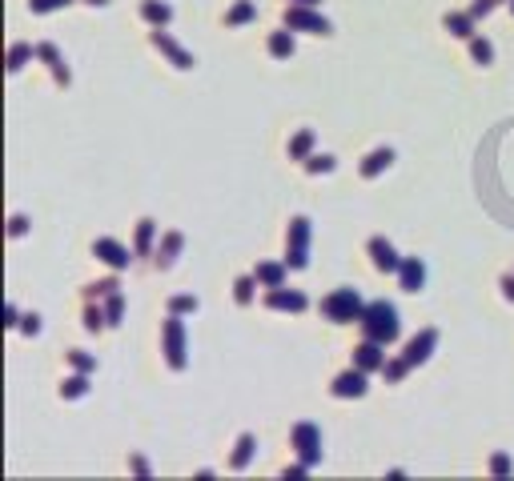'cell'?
<instances>
[{
  "instance_id": "1",
  "label": "cell",
  "mask_w": 514,
  "mask_h": 481,
  "mask_svg": "<svg viewBox=\"0 0 514 481\" xmlns=\"http://www.w3.org/2000/svg\"><path fill=\"white\" fill-rule=\"evenodd\" d=\"M362 337L370 341H382V345H394L402 333V321H398V309L390 305V301H366V313H362Z\"/></svg>"
},
{
  "instance_id": "2",
  "label": "cell",
  "mask_w": 514,
  "mask_h": 481,
  "mask_svg": "<svg viewBox=\"0 0 514 481\" xmlns=\"http://www.w3.org/2000/svg\"><path fill=\"white\" fill-rule=\"evenodd\" d=\"M322 317L329 321V325H354V321H362L366 313V301L358 289H334V293L322 297Z\"/></svg>"
},
{
  "instance_id": "3",
  "label": "cell",
  "mask_w": 514,
  "mask_h": 481,
  "mask_svg": "<svg viewBox=\"0 0 514 481\" xmlns=\"http://www.w3.org/2000/svg\"><path fill=\"white\" fill-rule=\"evenodd\" d=\"M161 357H165V365H169L173 373H181L189 365L185 325H181V317H177V313H169V317L161 321Z\"/></svg>"
},
{
  "instance_id": "4",
  "label": "cell",
  "mask_w": 514,
  "mask_h": 481,
  "mask_svg": "<svg viewBox=\"0 0 514 481\" xmlns=\"http://www.w3.org/2000/svg\"><path fill=\"white\" fill-rule=\"evenodd\" d=\"M310 237H314V225H310L305 213L289 217V229H286V265L293 273L310 265Z\"/></svg>"
},
{
  "instance_id": "5",
  "label": "cell",
  "mask_w": 514,
  "mask_h": 481,
  "mask_svg": "<svg viewBox=\"0 0 514 481\" xmlns=\"http://www.w3.org/2000/svg\"><path fill=\"white\" fill-rule=\"evenodd\" d=\"M281 25L293 28V32H310V37H329V32H334V25H329L317 8H310V4H286Z\"/></svg>"
},
{
  "instance_id": "6",
  "label": "cell",
  "mask_w": 514,
  "mask_h": 481,
  "mask_svg": "<svg viewBox=\"0 0 514 481\" xmlns=\"http://www.w3.org/2000/svg\"><path fill=\"white\" fill-rule=\"evenodd\" d=\"M289 449L298 453V461L317 465V461H322V429H317L314 421H298V425L289 429Z\"/></svg>"
},
{
  "instance_id": "7",
  "label": "cell",
  "mask_w": 514,
  "mask_h": 481,
  "mask_svg": "<svg viewBox=\"0 0 514 481\" xmlns=\"http://www.w3.org/2000/svg\"><path fill=\"white\" fill-rule=\"evenodd\" d=\"M149 44L161 52L169 64H173L177 73H189V69H197V57H193L189 49H181V44H177L169 32H165V28H153V32H149Z\"/></svg>"
},
{
  "instance_id": "8",
  "label": "cell",
  "mask_w": 514,
  "mask_h": 481,
  "mask_svg": "<svg viewBox=\"0 0 514 481\" xmlns=\"http://www.w3.org/2000/svg\"><path fill=\"white\" fill-rule=\"evenodd\" d=\"M370 373L358 369V365H350V369H341L334 381H329V397H338V401H358V397H366V389H370V381H366Z\"/></svg>"
},
{
  "instance_id": "9",
  "label": "cell",
  "mask_w": 514,
  "mask_h": 481,
  "mask_svg": "<svg viewBox=\"0 0 514 481\" xmlns=\"http://www.w3.org/2000/svg\"><path fill=\"white\" fill-rule=\"evenodd\" d=\"M93 257H97L105 269L121 273V269H129V261L137 257V253L129 245H121V241H113V237H97V241H93Z\"/></svg>"
},
{
  "instance_id": "10",
  "label": "cell",
  "mask_w": 514,
  "mask_h": 481,
  "mask_svg": "<svg viewBox=\"0 0 514 481\" xmlns=\"http://www.w3.org/2000/svg\"><path fill=\"white\" fill-rule=\"evenodd\" d=\"M262 305L274 309V313H305V309H310V297L301 293V289H286V285H277V289H265Z\"/></svg>"
},
{
  "instance_id": "11",
  "label": "cell",
  "mask_w": 514,
  "mask_h": 481,
  "mask_svg": "<svg viewBox=\"0 0 514 481\" xmlns=\"http://www.w3.org/2000/svg\"><path fill=\"white\" fill-rule=\"evenodd\" d=\"M434 349H438V329H434V325H426V329H418V333L406 341L402 357H406L418 369V365H426V361L434 357Z\"/></svg>"
},
{
  "instance_id": "12",
  "label": "cell",
  "mask_w": 514,
  "mask_h": 481,
  "mask_svg": "<svg viewBox=\"0 0 514 481\" xmlns=\"http://www.w3.org/2000/svg\"><path fill=\"white\" fill-rule=\"evenodd\" d=\"M366 253H370V265H374L378 273H398L402 269L398 249H394V241H386V237H370V241H366Z\"/></svg>"
},
{
  "instance_id": "13",
  "label": "cell",
  "mask_w": 514,
  "mask_h": 481,
  "mask_svg": "<svg viewBox=\"0 0 514 481\" xmlns=\"http://www.w3.org/2000/svg\"><path fill=\"white\" fill-rule=\"evenodd\" d=\"M181 249H185V233L181 229H169V233H161V241H157V249H153V265L157 269H173L177 257H181Z\"/></svg>"
},
{
  "instance_id": "14",
  "label": "cell",
  "mask_w": 514,
  "mask_h": 481,
  "mask_svg": "<svg viewBox=\"0 0 514 481\" xmlns=\"http://www.w3.org/2000/svg\"><path fill=\"white\" fill-rule=\"evenodd\" d=\"M37 61H45V69H49V76H52V85L57 88H69L73 85V73H69V64H64V57H61V49L57 44H37Z\"/></svg>"
},
{
  "instance_id": "15",
  "label": "cell",
  "mask_w": 514,
  "mask_h": 481,
  "mask_svg": "<svg viewBox=\"0 0 514 481\" xmlns=\"http://www.w3.org/2000/svg\"><path fill=\"white\" fill-rule=\"evenodd\" d=\"M386 345L382 341H370V337H362L358 345H354V365L366 373H382V365H386Z\"/></svg>"
},
{
  "instance_id": "16",
  "label": "cell",
  "mask_w": 514,
  "mask_h": 481,
  "mask_svg": "<svg viewBox=\"0 0 514 481\" xmlns=\"http://www.w3.org/2000/svg\"><path fill=\"white\" fill-rule=\"evenodd\" d=\"M390 165H394V148H390V145H378V148H370V153L362 157V165H358V177H362V181H374V177L386 173Z\"/></svg>"
},
{
  "instance_id": "17",
  "label": "cell",
  "mask_w": 514,
  "mask_h": 481,
  "mask_svg": "<svg viewBox=\"0 0 514 481\" xmlns=\"http://www.w3.org/2000/svg\"><path fill=\"white\" fill-rule=\"evenodd\" d=\"M289 265H286V257L281 261H257V269H253V277H257V285L262 289H277V285H286L289 281Z\"/></svg>"
},
{
  "instance_id": "18",
  "label": "cell",
  "mask_w": 514,
  "mask_h": 481,
  "mask_svg": "<svg viewBox=\"0 0 514 481\" xmlns=\"http://www.w3.org/2000/svg\"><path fill=\"white\" fill-rule=\"evenodd\" d=\"M398 285H402V293H422V285H426V265L418 257H402Z\"/></svg>"
},
{
  "instance_id": "19",
  "label": "cell",
  "mask_w": 514,
  "mask_h": 481,
  "mask_svg": "<svg viewBox=\"0 0 514 481\" xmlns=\"http://www.w3.org/2000/svg\"><path fill=\"white\" fill-rule=\"evenodd\" d=\"M157 233H161V225L153 221V217H141L137 233H133V253H137V257H153V249H157Z\"/></svg>"
},
{
  "instance_id": "20",
  "label": "cell",
  "mask_w": 514,
  "mask_h": 481,
  "mask_svg": "<svg viewBox=\"0 0 514 481\" xmlns=\"http://www.w3.org/2000/svg\"><path fill=\"white\" fill-rule=\"evenodd\" d=\"M293 49H298V44H293V28H274V32H269V37H265V52H269V57H274V61H289V57H293Z\"/></svg>"
},
{
  "instance_id": "21",
  "label": "cell",
  "mask_w": 514,
  "mask_h": 481,
  "mask_svg": "<svg viewBox=\"0 0 514 481\" xmlns=\"http://www.w3.org/2000/svg\"><path fill=\"white\" fill-rule=\"evenodd\" d=\"M253 453H257V433H241L238 441H233V453H229V469H233V473L250 469Z\"/></svg>"
},
{
  "instance_id": "22",
  "label": "cell",
  "mask_w": 514,
  "mask_h": 481,
  "mask_svg": "<svg viewBox=\"0 0 514 481\" xmlns=\"http://www.w3.org/2000/svg\"><path fill=\"white\" fill-rule=\"evenodd\" d=\"M141 20L149 28H165L173 20V4L169 0H141Z\"/></svg>"
},
{
  "instance_id": "23",
  "label": "cell",
  "mask_w": 514,
  "mask_h": 481,
  "mask_svg": "<svg viewBox=\"0 0 514 481\" xmlns=\"http://www.w3.org/2000/svg\"><path fill=\"white\" fill-rule=\"evenodd\" d=\"M88 389H93V373H64V381L57 393L64 397V401H81V397H88Z\"/></svg>"
},
{
  "instance_id": "24",
  "label": "cell",
  "mask_w": 514,
  "mask_h": 481,
  "mask_svg": "<svg viewBox=\"0 0 514 481\" xmlns=\"http://www.w3.org/2000/svg\"><path fill=\"white\" fill-rule=\"evenodd\" d=\"M314 145H317L314 129H298V133L289 136V160H298V165H305V160L314 157Z\"/></svg>"
},
{
  "instance_id": "25",
  "label": "cell",
  "mask_w": 514,
  "mask_h": 481,
  "mask_svg": "<svg viewBox=\"0 0 514 481\" xmlns=\"http://www.w3.org/2000/svg\"><path fill=\"white\" fill-rule=\"evenodd\" d=\"M442 25H446V32H450V37H458V40L478 37V20L470 13H446V16H442Z\"/></svg>"
},
{
  "instance_id": "26",
  "label": "cell",
  "mask_w": 514,
  "mask_h": 481,
  "mask_svg": "<svg viewBox=\"0 0 514 481\" xmlns=\"http://www.w3.org/2000/svg\"><path fill=\"white\" fill-rule=\"evenodd\" d=\"M257 20V4L253 0H233L226 8V28H245Z\"/></svg>"
},
{
  "instance_id": "27",
  "label": "cell",
  "mask_w": 514,
  "mask_h": 481,
  "mask_svg": "<svg viewBox=\"0 0 514 481\" xmlns=\"http://www.w3.org/2000/svg\"><path fill=\"white\" fill-rule=\"evenodd\" d=\"M81 325H85V333L97 337L100 329H109V317H105V305L97 301H85V313H81Z\"/></svg>"
},
{
  "instance_id": "28",
  "label": "cell",
  "mask_w": 514,
  "mask_h": 481,
  "mask_svg": "<svg viewBox=\"0 0 514 481\" xmlns=\"http://www.w3.org/2000/svg\"><path fill=\"white\" fill-rule=\"evenodd\" d=\"M257 289H262V285H257V277H253V273H245V277H238V281H233V301H238L241 309H250L253 297H257Z\"/></svg>"
},
{
  "instance_id": "29",
  "label": "cell",
  "mask_w": 514,
  "mask_h": 481,
  "mask_svg": "<svg viewBox=\"0 0 514 481\" xmlns=\"http://www.w3.org/2000/svg\"><path fill=\"white\" fill-rule=\"evenodd\" d=\"M33 57H37V49H33V44H25V40H13V44H8V73H21V69H25Z\"/></svg>"
},
{
  "instance_id": "30",
  "label": "cell",
  "mask_w": 514,
  "mask_h": 481,
  "mask_svg": "<svg viewBox=\"0 0 514 481\" xmlns=\"http://www.w3.org/2000/svg\"><path fill=\"white\" fill-rule=\"evenodd\" d=\"M201 301L193 293H173L169 301H165V313H177V317H189V313H197Z\"/></svg>"
},
{
  "instance_id": "31",
  "label": "cell",
  "mask_w": 514,
  "mask_h": 481,
  "mask_svg": "<svg viewBox=\"0 0 514 481\" xmlns=\"http://www.w3.org/2000/svg\"><path fill=\"white\" fill-rule=\"evenodd\" d=\"M410 369H414V365H410L406 357H386V365H382V377H386V385H402Z\"/></svg>"
},
{
  "instance_id": "32",
  "label": "cell",
  "mask_w": 514,
  "mask_h": 481,
  "mask_svg": "<svg viewBox=\"0 0 514 481\" xmlns=\"http://www.w3.org/2000/svg\"><path fill=\"white\" fill-rule=\"evenodd\" d=\"M466 44H470V61H474V64H482V69L494 64V44H490L486 37H470Z\"/></svg>"
},
{
  "instance_id": "33",
  "label": "cell",
  "mask_w": 514,
  "mask_h": 481,
  "mask_svg": "<svg viewBox=\"0 0 514 481\" xmlns=\"http://www.w3.org/2000/svg\"><path fill=\"white\" fill-rule=\"evenodd\" d=\"M64 365L76 369V373H97V357L85 353V349H69V353H64Z\"/></svg>"
},
{
  "instance_id": "34",
  "label": "cell",
  "mask_w": 514,
  "mask_h": 481,
  "mask_svg": "<svg viewBox=\"0 0 514 481\" xmlns=\"http://www.w3.org/2000/svg\"><path fill=\"white\" fill-rule=\"evenodd\" d=\"M105 317H109V329L121 325V317H125V293L121 289H113V293L105 297Z\"/></svg>"
},
{
  "instance_id": "35",
  "label": "cell",
  "mask_w": 514,
  "mask_h": 481,
  "mask_svg": "<svg viewBox=\"0 0 514 481\" xmlns=\"http://www.w3.org/2000/svg\"><path fill=\"white\" fill-rule=\"evenodd\" d=\"M334 165H338V160L329 157V153H314V157L305 160L301 169H305L310 177H326V173H334Z\"/></svg>"
},
{
  "instance_id": "36",
  "label": "cell",
  "mask_w": 514,
  "mask_h": 481,
  "mask_svg": "<svg viewBox=\"0 0 514 481\" xmlns=\"http://www.w3.org/2000/svg\"><path fill=\"white\" fill-rule=\"evenodd\" d=\"M113 289H121V281H117V277H105V281H93V285H85V301H105V297L113 293Z\"/></svg>"
},
{
  "instance_id": "37",
  "label": "cell",
  "mask_w": 514,
  "mask_h": 481,
  "mask_svg": "<svg viewBox=\"0 0 514 481\" xmlns=\"http://www.w3.org/2000/svg\"><path fill=\"white\" fill-rule=\"evenodd\" d=\"M73 0H28V13L37 16H49V13H61V8H69Z\"/></svg>"
},
{
  "instance_id": "38",
  "label": "cell",
  "mask_w": 514,
  "mask_h": 481,
  "mask_svg": "<svg viewBox=\"0 0 514 481\" xmlns=\"http://www.w3.org/2000/svg\"><path fill=\"white\" fill-rule=\"evenodd\" d=\"M486 469L494 473V477H506V473H514V461L498 449V453H490V465H486Z\"/></svg>"
},
{
  "instance_id": "39",
  "label": "cell",
  "mask_w": 514,
  "mask_h": 481,
  "mask_svg": "<svg viewBox=\"0 0 514 481\" xmlns=\"http://www.w3.org/2000/svg\"><path fill=\"white\" fill-rule=\"evenodd\" d=\"M498 4H502V0H470V8H466V13L474 16V20H482V16H490Z\"/></svg>"
},
{
  "instance_id": "40",
  "label": "cell",
  "mask_w": 514,
  "mask_h": 481,
  "mask_svg": "<svg viewBox=\"0 0 514 481\" xmlns=\"http://www.w3.org/2000/svg\"><path fill=\"white\" fill-rule=\"evenodd\" d=\"M129 473H137V477H149L153 465H149V461H145L141 453H129Z\"/></svg>"
},
{
  "instance_id": "41",
  "label": "cell",
  "mask_w": 514,
  "mask_h": 481,
  "mask_svg": "<svg viewBox=\"0 0 514 481\" xmlns=\"http://www.w3.org/2000/svg\"><path fill=\"white\" fill-rule=\"evenodd\" d=\"M21 333H25V337H37L40 333V313H25V317H21Z\"/></svg>"
},
{
  "instance_id": "42",
  "label": "cell",
  "mask_w": 514,
  "mask_h": 481,
  "mask_svg": "<svg viewBox=\"0 0 514 481\" xmlns=\"http://www.w3.org/2000/svg\"><path fill=\"white\" fill-rule=\"evenodd\" d=\"M28 233V217L25 213H16L13 221H8V237H25Z\"/></svg>"
},
{
  "instance_id": "43",
  "label": "cell",
  "mask_w": 514,
  "mask_h": 481,
  "mask_svg": "<svg viewBox=\"0 0 514 481\" xmlns=\"http://www.w3.org/2000/svg\"><path fill=\"white\" fill-rule=\"evenodd\" d=\"M4 325H8V329H21V309H16L13 301L4 305Z\"/></svg>"
},
{
  "instance_id": "44",
  "label": "cell",
  "mask_w": 514,
  "mask_h": 481,
  "mask_svg": "<svg viewBox=\"0 0 514 481\" xmlns=\"http://www.w3.org/2000/svg\"><path fill=\"white\" fill-rule=\"evenodd\" d=\"M498 289H502V297H506V301H514V273H502V277H498Z\"/></svg>"
},
{
  "instance_id": "45",
  "label": "cell",
  "mask_w": 514,
  "mask_h": 481,
  "mask_svg": "<svg viewBox=\"0 0 514 481\" xmlns=\"http://www.w3.org/2000/svg\"><path fill=\"white\" fill-rule=\"evenodd\" d=\"M310 469H314V465H305V461H298V465H286V469H281V477H305Z\"/></svg>"
},
{
  "instance_id": "46",
  "label": "cell",
  "mask_w": 514,
  "mask_h": 481,
  "mask_svg": "<svg viewBox=\"0 0 514 481\" xmlns=\"http://www.w3.org/2000/svg\"><path fill=\"white\" fill-rule=\"evenodd\" d=\"M289 4H310V8H317V4H322V0H289Z\"/></svg>"
},
{
  "instance_id": "47",
  "label": "cell",
  "mask_w": 514,
  "mask_h": 481,
  "mask_svg": "<svg viewBox=\"0 0 514 481\" xmlns=\"http://www.w3.org/2000/svg\"><path fill=\"white\" fill-rule=\"evenodd\" d=\"M85 4H93V8H105V4H109V0H85Z\"/></svg>"
},
{
  "instance_id": "48",
  "label": "cell",
  "mask_w": 514,
  "mask_h": 481,
  "mask_svg": "<svg viewBox=\"0 0 514 481\" xmlns=\"http://www.w3.org/2000/svg\"><path fill=\"white\" fill-rule=\"evenodd\" d=\"M510 13H514V0H510Z\"/></svg>"
}]
</instances>
